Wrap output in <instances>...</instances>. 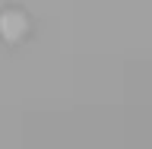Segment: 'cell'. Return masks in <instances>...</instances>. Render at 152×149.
<instances>
[{
	"label": "cell",
	"mask_w": 152,
	"mask_h": 149,
	"mask_svg": "<svg viewBox=\"0 0 152 149\" xmlns=\"http://www.w3.org/2000/svg\"><path fill=\"white\" fill-rule=\"evenodd\" d=\"M35 35V19L32 13L22 7H3L0 10V45L16 51L22 48L26 41H32Z\"/></svg>",
	"instance_id": "cell-1"
}]
</instances>
